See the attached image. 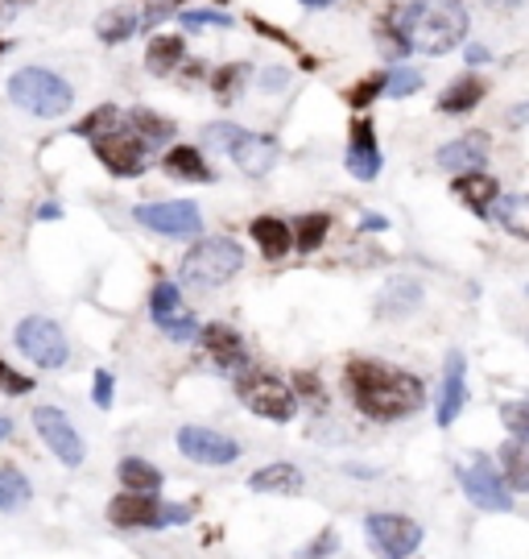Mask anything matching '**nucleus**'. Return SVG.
I'll return each instance as SVG.
<instances>
[{"mask_svg":"<svg viewBox=\"0 0 529 559\" xmlns=\"http://www.w3.org/2000/svg\"><path fill=\"white\" fill-rule=\"evenodd\" d=\"M59 216V203H41L38 207V221H55Z\"/></svg>","mask_w":529,"mask_h":559,"instance_id":"nucleus-49","label":"nucleus"},{"mask_svg":"<svg viewBox=\"0 0 529 559\" xmlns=\"http://www.w3.org/2000/svg\"><path fill=\"white\" fill-rule=\"evenodd\" d=\"M187 519H191L187 506H170V501L129 493V489L108 501V522L117 531H166V526H182Z\"/></svg>","mask_w":529,"mask_h":559,"instance_id":"nucleus-5","label":"nucleus"},{"mask_svg":"<svg viewBox=\"0 0 529 559\" xmlns=\"http://www.w3.org/2000/svg\"><path fill=\"white\" fill-rule=\"evenodd\" d=\"M219 4H228V0H219Z\"/></svg>","mask_w":529,"mask_h":559,"instance_id":"nucleus-54","label":"nucleus"},{"mask_svg":"<svg viewBox=\"0 0 529 559\" xmlns=\"http://www.w3.org/2000/svg\"><path fill=\"white\" fill-rule=\"evenodd\" d=\"M501 423L509 427V436H526L529 440V399L505 402V406H501Z\"/></svg>","mask_w":529,"mask_h":559,"instance_id":"nucleus-39","label":"nucleus"},{"mask_svg":"<svg viewBox=\"0 0 529 559\" xmlns=\"http://www.w3.org/2000/svg\"><path fill=\"white\" fill-rule=\"evenodd\" d=\"M96 158L117 175V179H133L145 170V141L133 129H112L96 138Z\"/></svg>","mask_w":529,"mask_h":559,"instance_id":"nucleus-14","label":"nucleus"},{"mask_svg":"<svg viewBox=\"0 0 529 559\" xmlns=\"http://www.w3.org/2000/svg\"><path fill=\"white\" fill-rule=\"evenodd\" d=\"M501 477L509 485V493H529V440L509 436L501 443Z\"/></svg>","mask_w":529,"mask_h":559,"instance_id":"nucleus-25","label":"nucleus"},{"mask_svg":"<svg viewBox=\"0 0 529 559\" xmlns=\"http://www.w3.org/2000/svg\"><path fill=\"white\" fill-rule=\"evenodd\" d=\"M34 498V485L17 464H0V514H13Z\"/></svg>","mask_w":529,"mask_h":559,"instance_id":"nucleus-31","label":"nucleus"},{"mask_svg":"<svg viewBox=\"0 0 529 559\" xmlns=\"http://www.w3.org/2000/svg\"><path fill=\"white\" fill-rule=\"evenodd\" d=\"M236 133H240V124H224V120H216V124H207V133H203V141H207V145H216V150H224V154H228V145L236 141Z\"/></svg>","mask_w":529,"mask_h":559,"instance_id":"nucleus-41","label":"nucleus"},{"mask_svg":"<svg viewBox=\"0 0 529 559\" xmlns=\"http://www.w3.org/2000/svg\"><path fill=\"white\" fill-rule=\"evenodd\" d=\"M468 62L471 67H484V62H489V50H484V46H468Z\"/></svg>","mask_w":529,"mask_h":559,"instance_id":"nucleus-48","label":"nucleus"},{"mask_svg":"<svg viewBox=\"0 0 529 559\" xmlns=\"http://www.w3.org/2000/svg\"><path fill=\"white\" fill-rule=\"evenodd\" d=\"M364 539H369V551L376 559H410L422 539H426V531H422V522L410 519V514H397V510H373L369 519H364Z\"/></svg>","mask_w":529,"mask_h":559,"instance_id":"nucleus-6","label":"nucleus"},{"mask_svg":"<svg viewBox=\"0 0 529 559\" xmlns=\"http://www.w3.org/2000/svg\"><path fill=\"white\" fill-rule=\"evenodd\" d=\"M117 120H120V112L117 108H112V104H99V108H92V112H87V117L79 120L75 129H71V133H79V138H104V133H112V129H117Z\"/></svg>","mask_w":529,"mask_h":559,"instance_id":"nucleus-35","label":"nucleus"},{"mask_svg":"<svg viewBox=\"0 0 529 559\" xmlns=\"http://www.w3.org/2000/svg\"><path fill=\"white\" fill-rule=\"evenodd\" d=\"M348 175L360 182H373L381 175V145H376L373 120H352V141H348Z\"/></svg>","mask_w":529,"mask_h":559,"instance_id":"nucleus-17","label":"nucleus"},{"mask_svg":"<svg viewBox=\"0 0 529 559\" xmlns=\"http://www.w3.org/2000/svg\"><path fill=\"white\" fill-rule=\"evenodd\" d=\"M249 25H253L256 34H261V38H274L277 46H290V50H298V41H294V38H286V34H281V29H277V25H269V21L249 17Z\"/></svg>","mask_w":529,"mask_h":559,"instance_id":"nucleus-44","label":"nucleus"},{"mask_svg":"<svg viewBox=\"0 0 529 559\" xmlns=\"http://www.w3.org/2000/svg\"><path fill=\"white\" fill-rule=\"evenodd\" d=\"M335 547H339V535H335V526H323L318 535H314L302 551H298V559H332Z\"/></svg>","mask_w":529,"mask_h":559,"instance_id":"nucleus-38","label":"nucleus"},{"mask_svg":"<svg viewBox=\"0 0 529 559\" xmlns=\"http://www.w3.org/2000/svg\"><path fill=\"white\" fill-rule=\"evenodd\" d=\"M455 477H459L464 498H468L476 510H484V514H509L513 510L509 485H505L501 468H496L489 456H471V464H459V468H455Z\"/></svg>","mask_w":529,"mask_h":559,"instance_id":"nucleus-7","label":"nucleus"},{"mask_svg":"<svg viewBox=\"0 0 529 559\" xmlns=\"http://www.w3.org/2000/svg\"><path fill=\"white\" fill-rule=\"evenodd\" d=\"M240 265H244V249L232 237H203L182 258L178 278L191 290H216V286H224V282H232L240 274Z\"/></svg>","mask_w":529,"mask_h":559,"instance_id":"nucleus-3","label":"nucleus"},{"mask_svg":"<svg viewBox=\"0 0 529 559\" xmlns=\"http://www.w3.org/2000/svg\"><path fill=\"white\" fill-rule=\"evenodd\" d=\"M413 307H422V286L413 278H393V282H385V290H381V299H376V316L401 320V316H410Z\"/></svg>","mask_w":529,"mask_h":559,"instance_id":"nucleus-24","label":"nucleus"},{"mask_svg":"<svg viewBox=\"0 0 529 559\" xmlns=\"http://www.w3.org/2000/svg\"><path fill=\"white\" fill-rule=\"evenodd\" d=\"M9 436H13V419H4V415H0V443L9 440Z\"/></svg>","mask_w":529,"mask_h":559,"instance_id":"nucleus-50","label":"nucleus"},{"mask_svg":"<svg viewBox=\"0 0 529 559\" xmlns=\"http://www.w3.org/2000/svg\"><path fill=\"white\" fill-rule=\"evenodd\" d=\"M360 228H364V233H385V228H389V221H385V216H376V212H369V216L360 221Z\"/></svg>","mask_w":529,"mask_h":559,"instance_id":"nucleus-46","label":"nucleus"},{"mask_svg":"<svg viewBox=\"0 0 529 559\" xmlns=\"http://www.w3.org/2000/svg\"><path fill=\"white\" fill-rule=\"evenodd\" d=\"M34 431L67 468H79L87 460V443H83L79 427L67 419V411H59V406H34Z\"/></svg>","mask_w":529,"mask_h":559,"instance_id":"nucleus-9","label":"nucleus"},{"mask_svg":"<svg viewBox=\"0 0 529 559\" xmlns=\"http://www.w3.org/2000/svg\"><path fill=\"white\" fill-rule=\"evenodd\" d=\"M117 477H120V485H124L129 493L157 498V489H161V468H157V464H149L145 456H124L117 464Z\"/></svg>","mask_w":529,"mask_h":559,"instance_id":"nucleus-28","label":"nucleus"},{"mask_svg":"<svg viewBox=\"0 0 529 559\" xmlns=\"http://www.w3.org/2000/svg\"><path fill=\"white\" fill-rule=\"evenodd\" d=\"M468 406V360L464 353H452L443 365V385H438V399H434V423L438 427H452Z\"/></svg>","mask_w":529,"mask_h":559,"instance_id":"nucleus-15","label":"nucleus"},{"mask_svg":"<svg viewBox=\"0 0 529 559\" xmlns=\"http://www.w3.org/2000/svg\"><path fill=\"white\" fill-rule=\"evenodd\" d=\"M228 158L249 175V179H261V175H269L277 162V141L265 138V133H249V129H240L236 141L228 145Z\"/></svg>","mask_w":529,"mask_h":559,"instance_id":"nucleus-16","label":"nucleus"},{"mask_svg":"<svg viewBox=\"0 0 529 559\" xmlns=\"http://www.w3.org/2000/svg\"><path fill=\"white\" fill-rule=\"evenodd\" d=\"M129 129H133L145 145H161L166 138H175V120L157 117L149 108H133V112H129Z\"/></svg>","mask_w":529,"mask_h":559,"instance_id":"nucleus-33","label":"nucleus"},{"mask_svg":"<svg viewBox=\"0 0 529 559\" xmlns=\"http://www.w3.org/2000/svg\"><path fill=\"white\" fill-rule=\"evenodd\" d=\"M286 83H290V75H286L281 67H265V71H261V87H265V92H281Z\"/></svg>","mask_w":529,"mask_h":559,"instance_id":"nucleus-45","label":"nucleus"},{"mask_svg":"<svg viewBox=\"0 0 529 559\" xmlns=\"http://www.w3.org/2000/svg\"><path fill=\"white\" fill-rule=\"evenodd\" d=\"M489 133H464V138L447 141V145H438V154L434 162L443 166V170H455V175H468V170H480L484 158H489Z\"/></svg>","mask_w":529,"mask_h":559,"instance_id":"nucleus-19","label":"nucleus"},{"mask_svg":"<svg viewBox=\"0 0 529 559\" xmlns=\"http://www.w3.org/2000/svg\"><path fill=\"white\" fill-rule=\"evenodd\" d=\"M484 80L480 75H459V80L438 96V112H447V117H464V112H471V108H480V100H484Z\"/></svg>","mask_w":529,"mask_h":559,"instance_id":"nucleus-27","label":"nucleus"},{"mask_svg":"<svg viewBox=\"0 0 529 559\" xmlns=\"http://www.w3.org/2000/svg\"><path fill=\"white\" fill-rule=\"evenodd\" d=\"M452 191L459 195V203H464L468 212H476V216H480V221H489L492 207H496V200H501V182L492 179V175H484V170L455 175Z\"/></svg>","mask_w":529,"mask_h":559,"instance_id":"nucleus-20","label":"nucleus"},{"mask_svg":"<svg viewBox=\"0 0 529 559\" xmlns=\"http://www.w3.org/2000/svg\"><path fill=\"white\" fill-rule=\"evenodd\" d=\"M29 385H34V381L25 378V373L9 369V365L0 360V390H4V394H29Z\"/></svg>","mask_w":529,"mask_h":559,"instance_id":"nucleus-42","label":"nucleus"},{"mask_svg":"<svg viewBox=\"0 0 529 559\" xmlns=\"http://www.w3.org/2000/svg\"><path fill=\"white\" fill-rule=\"evenodd\" d=\"M17 353L25 360H34V369H62L67 360H71V348H67V336H62V328L55 320H46V316H25L17 323Z\"/></svg>","mask_w":529,"mask_h":559,"instance_id":"nucleus-8","label":"nucleus"},{"mask_svg":"<svg viewBox=\"0 0 529 559\" xmlns=\"http://www.w3.org/2000/svg\"><path fill=\"white\" fill-rule=\"evenodd\" d=\"M92 402H96L99 411L112 406V373H104V369L96 373V381H92Z\"/></svg>","mask_w":529,"mask_h":559,"instance_id":"nucleus-43","label":"nucleus"},{"mask_svg":"<svg viewBox=\"0 0 529 559\" xmlns=\"http://www.w3.org/2000/svg\"><path fill=\"white\" fill-rule=\"evenodd\" d=\"M161 166H166V175H170V179H182V182H212L216 179V175H212V166H207L203 154H199V145H175V150H166Z\"/></svg>","mask_w":529,"mask_h":559,"instance_id":"nucleus-26","label":"nucleus"},{"mask_svg":"<svg viewBox=\"0 0 529 559\" xmlns=\"http://www.w3.org/2000/svg\"><path fill=\"white\" fill-rule=\"evenodd\" d=\"M397 34L413 55H447L468 38L464 0H410L397 9Z\"/></svg>","mask_w":529,"mask_h":559,"instance_id":"nucleus-2","label":"nucleus"},{"mask_svg":"<svg viewBox=\"0 0 529 559\" xmlns=\"http://www.w3.org/2000/svg\"><path fill=\"white\" fill-rule=\"evenodd\" d=\"M13 4H25V0H13Z\"/></svg>","mask_w":529,"mask_h":559,"instance_id":"nucleus-53","label":"nucleus"},{"mask_svg":"<svg viewBox=\"0 0 529 559\" xmlns=\"http://www.w3.org/2000/svg\"><path fill=\"white\" fill-rule=\"evenodd\" d=\"M133 221L141 228L157 233V237L182 240V237H195L199 228H203V212L191 200H157V203H141L137 212H133Z\"/></svg>","mask_w":529,"mask_h":559,"instance_id":"nucleus-10","label":"nucleus"},{"mask_svg":"<svg viewBox=\"0 0 529 559\" xmlns=\"http://www.w3.org/2000/svg\"><path fill=\"white\" fill-rule=\"evenodd\" d=\"M149 316H154V323L166 332L170 340H178V344H187V340H199V320L195 311L182 302V295H178V286H170V282H157L154 295H149Z\"/></svg>","mask_w":529,"mask_h":559,"instance_id":"nucleus-13","label":"nucleus"},{"mask_svg":"<svg viewBox=\"0 0 529 559\" xmlns=\"http://www.w3.org/2000/svg\"><path fill=\"white\" fill-rule=\"evenodd\" d=\"M298 4H306V9H327V4H335V0H298Z\"/></svg>","mask_w":529,"mask_h":559,"instance_id":"nucleus-51","label":"nucleus"},{"mask_svg":"<svg viewBox=\"0 0 529 559\" xmlns=\"http://www.w3.org/2000/svg\"><path fill=\"white\" fill-rule=\"evenodd\" d=\"M290 233H294L298 253H314L332 233V216L327 212H306V216H298V224H290Z\"/></svg>","mask_w":529,"mask_h":559,"instance_id":"nucleus-32","label":"nucleus"},{"mask_svg":"<svg viewBox=\"0 0 529 559\" xmlns=\"http://www.w3.org/2000/svg\"><path fill=\"white\" fill-rule=\"evenodd\" d=\"M182 25H187V29H203V25L232 29V17H228V13H212V9H195V13H182Z\"/></svg>","mask_w":529,"mask_h":559,"instance_id":"nucleus-40","label":"nucleus"},{"mask_svg":"<svg viewBox=\"0 0 529 559\" xmlns=\"http://www.w3.org/2000/svg\"><path fill=\"white\" fill-rule=\"evenodd\" d=\"M178 452L187 460H195V464H203V468H228V464H236L240 460V443L232 440V436H224V431H216V427H178Z\"/></svg>","mask_w":529,"mask_h":559,"instance_id":"nucleus-12","label":"nucleus"},{"mask_svg":"<svg viewBox=\"0 0 529 559\" xmlns=\"http://www.w3.org/2000/svg\"><path fill=\"white\" fill-rule=\"evenodd\" d=\"M199 348L216 360L219 369H228V373L249 365V357H244V344H240L236 328H228V323H203V328H199Z\"/></svg>","mask_w":529,"mask_h":559,"instance_id":"nucleus-18","label":"nucleus"},{"mask_svg":"<svg viewBox=\"0 0 529 559\" xmlns=\"http://www.w3.org/2000/svg\"><path fill=\"white\" fill-rule=\"evenodd\" d=\"M244 80H249V62H228V67H219L216 75H212V92H216V100L219 104L240 100Z\"/></svg>","mask_w":529,"mask_h":559,"instance_id":"nucleus-34","label":"nucleus"},{"mask_svg":"<svg viewBox=\"0 0 529 559\" xmlns=\"http://www.w3.org/2000/svg\"><path fill=\"white\" fill-rule=\"evenodd\" d=\"M240 402L253 411L256 419H274V423H290L298 411V394L290 385H281L277 378H265V373H249L240 378Z\"/></svg>","mask_w":529,"mask_h":559,"instance_id":"nucleus-11","label":"nucleus"},{"mask_svg":"<svg viewBox=\"0 0 529 559\" xmlns=\"http://www.w3.org/2000/svg\"><path fill=\"white\" fill-rule=\"evenodd\" d=\"M418 87H422V75H418L413 67H397V71L385 75V96H393V100H406Z\"/></svg>","mask_w":529,"mask_h":559,"instance_id":"nucleus-36","label":"nucleus"},{"mask_svg":"<svg viewBox=\"0 0 529 559\" xmlns=\"http://www.w3.org/2000/svg\"><path fill=\"white\" fill-rule=\"evenodd\" d=\"M249 233H253L256 249L265 253V261H281L290 249H294V233H290V224L277 221V216H256L249 224Z\"/></svg>","mask_w":529,"mask_h":559,"instance_id":"nucleus-23","label":"nucleus"},{"mask_svg":"<svg viewBox=\"0 0 529 559\" xmlns=\"http://www.w3.org/2000/svg\"><path fill=\"white\" fill-rule=\"evenodd\" d=\"M182 59H187V41L178 38V34H161L145 50V71L161 80V75H175L178 67H182Z\"/></svg>","mask_w":529,"mask_h":559,"instance_id":"nucleus-29","label":"nucleus"},{"mask_svg":"<svg viewBox=\"0 0 529 559\" xmlns=\"http://www.w3.org/2000/svg\"><path fill=\"white\" fill-rule=\"evenodd\" d=\"M509 124H513V129L529 124V104H517V108H509Z\"/></svg>","mask_w":529,"mask_h":559,"instance_id":"nucleus-47","label":"nucleus"},{"mask_svg":"<svg viewBox=\"0 0 529 559\" xmlns=\"http://www.w3.org/2000/svg\"><path fill=\"white\" fill-rule=\"evenodd\" d=\"M4 50H9V41H4V38H0V55H4Z\"/></svg>","mask_w":529,"mask_h":559,"instance_id":"nucleus-52","label":"nucleus"},{"mask_svg":"<svg viewBox=\"0 0 529 559\" xmlns=\"http://www.w3.org/2000/svg\"><path fill=\"white\" fill-rule=\"evenodd\" d=\"M492 221L501 224L509 237L529 240V191H521V195H501L496 207H492Z\"/></svg>","mask_w":529,"mask_h":559,"instance_id":"nucleus-30","label":"nucleus"},{"mask_svg":"<svg viewBox=\"0 0 529 559\" xmlns=\"http://www.w3.org/2000/svg\"><path fill=\"white\" fill-rule=\"evenodd\" d=\"M302 468L290 464V460H274V464H265V468H256L253 477H249V489L253 493H269V498H298L302 493Z\"/></svg>","mask_w":529,"mask_h":559,"instance_id":"nucleus-21","label":"nucleus"},{"mask_svg":"<svg viewBox=\"0 0 529 559\" xmlns=\"http://www.w3.org/2000/svg\"><path fill=\"white\" fill-rule=\"evenodd\" d=\"M344 385L352 394L356 411L373 423H397L410 419L413 411H422L426 385L413 378L410 369H397L376 357H352L344 369Z\"/></svg>","mask_w":529,"mask_h":559,"instance_id":"nucleus-1","label":"nucleus"},{"mask_svg":"<svg viewBox=\"0 0 529 559\" xmlns=\"http://www.w3.org/2000/svg\"><path fill=\"white\" fill-rule=\"evenodd\" d=\"M9 100L17 104L21 112H29V117L55 120L75 104V92L62 75L46 71V67H21L17 75L9 80Z\"/></svg>","mask_w":529,"mask_h":559,"instance_id":"nucleus-4","label":"nucleus"},{"mask_svg":"<svg viewBox=\"0 0 529 559\" xmlns=\"http://www.w3.org/2000/svg\"><path fill=\"white\" fill-rule=\"evenodd\" d=\"M141 29H149V25H145V9H137V4L108 9V13L96 21L99 41H108V46H120V41H129L133 34H141Z\"/></svg>","mask_w":529,"mask_h":559,"instance_id":"nucleus-22","label":"nucleus"},{"mask_svg":"<svg viewBox=\"0 0 529 559\" xmlns=\"http://www.w3.org/2000/svg\"><path fill=\"white\" fill-rule=\"evenodd\" d=\"M381 92H385V71H373L369 80H360L348 87V104H352V108H369Z\"/></svg>","mask_w":529,"mask_h":559,"instance_id":"nucleus-37","label":"nucleus"}]
</instances>
